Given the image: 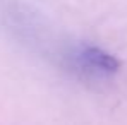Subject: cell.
Instances as JSON below:
<instances>
[{"label": "cell", "mask_w": 127, "mask_h": 125, "mask_svg": "<svg viewBox=\"0 0 127 125\" xmlns=\"http://www.w3.org/2000/svg\"><path fill=\"white\" fill-rule=\"evenodd\" d=\"M70 63H72L74 70L81 72L86 77H95V79L110 77L119 69V62L112 55H108L98 48H93V46L81 48L79 51L72 53Z\"/></svg>", "instance_id": "1"}]
</instances>
